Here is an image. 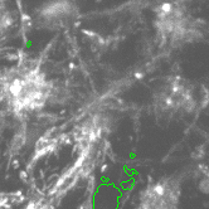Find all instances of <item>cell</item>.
<instances>
[{"mask_svg": "<svg viewBox=\"0 0 209 209\" xmlns=\"http://www.w3.org/2000/svg\"><path fill=\"white\" fill-rule=\"evenodd\" d=\"M52 93L53 83L34 62H19L0 72V102L9 112H38L48 104Z\"/></svg>", "mask_w": 209, "mask_h": 209, "instance_id": "6da1fadb", "label": "cell"}, {"mask_svg": "<svg viewBox=\"0 0 209 209\" xmlns=\"http://www.w3.org/2000/svg\"><path fill=\"white\" fill-rule=\"evenodd\" d=\"M77 14L78 9L73 0H49L36 10L34 23L40 29L55 32L71 25Z\"/></svg>", "mask_w": 209, "mask_h": 209, "instance_id": "7a4b0ae2", "label": "cell"}, {"mask_svg": "<svg viewBox=\"0 0 209 209\" xmlns=\"http://www.w3.org/2000/svg\"><path fill=\"white\" fill-rule=\"evenodd\" d=\"M15 24L14 12L6 0H0V38L5 37Z\"/></svg>", "mask_w": 209, "mask_h": 209, "instance_id": "3957f363", "label": "cell"}]
</instances>
